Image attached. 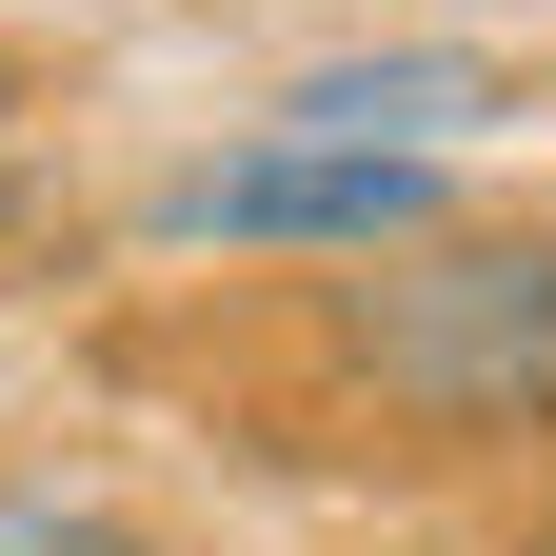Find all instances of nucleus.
<instances>
[{
  "mask_svg": "<svg viewBox=\"0 0 556 556\" xmlns=\"http://www.w3.org/2000/svg\"><path fill=\"white\" fill-rule=\"evenodd\" d=\"M0 139H21V60H0Z\"/></svg>",
  "mask_w": 556,
  "mask_h": 556,
  "instance_id": "obj_5",
  "label": "nucleus"
},
{
  "mask_svg": "<svg viewBox=\"0 0 556 556\" xmlns=\"http://www.w3.org/2000/svg\"><path fill=\"white\" fill-rule=\"evenodd\" d=\"M258 119H278V139H378V160H438V139L517 119V60H477V40H378V60H299Z\"/></svg>",
  "mask_w": 556,
  "mask_h": 556,
  "instance_id": "obj_3",
  "label": "nucleus"
},
{
  "mask_svg": "<svg viewBox=\"0 0 556 556\" xmlns=\"http://www.w3.org/2000/svg\"><path fill=\"white\" fill-rule=\"evenodd\" d=\"M318 358L358 417H397L417 457H497V438H556V239L536 219H438L338 278Z\"/></svg>",
  "mask_w": 556,
  "mask_h": 556,
  "instance_id": "obj_1",
  "label": "nucleus"
},
{
  "mask_svg": "<svg viewBox=\"0 0 556 556\" xmlns=\"http://www.w3.org/2000/svg\"><path fill=\"white\" fill-rule=\"evenodd\" d=\"M0 556H139L100 497H0Z\"/></svg>",
  "mask_w": 556,
  "mask_h": 556,
  "instance_id": "obj_4",
  "label": "nucleus"
},
{
  "mask_svg": "<svg viewBox=\"0 0 556 556\" xmlns=\"http://www.w3.org/2000/svg\"><path fill=\"white\" fill-rule=\"evenodd\" d=\"M457 219V179L438 160H378V139H239V160H179L160 179V239L199 258H397V239H438Z\"/></svg>",
  "mask_w": 556,
  "mask_h": 556,
  "instance_id": "obj_2",
  "label": "nucleus"
}]
</instances>
